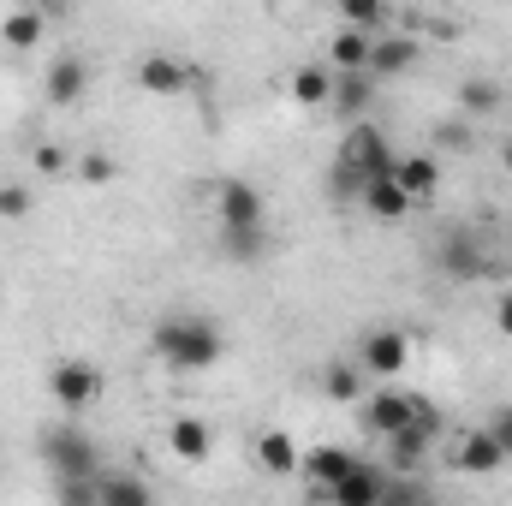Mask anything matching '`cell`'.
Segmentation results:
<instances>
[{
  "label": "cell",
  "mask_w": 512,
  "mask_h": 506,
  "mask_svg": "<svg viewBox=\"0 0 512 506\" xmlns=\"http://www.w3.org/2000/svg\"><path fill=\"white\" fill-rule=\"evenodd\" d=\"M215 227H221V251L233 262H256L268 245V203L251 179H221L215 185Z\"/></svg>",
  "instance_id": "1"
},
{
  "label": "cell",
  "mask_w": 512,
  "mask_h": 506,
  "mask_svg": "<svg viewBox=\"0 0 512 506\" xmlns=\"http://www.w3.org/2000/svg\"><path fill=\"white\" fill-rule=\"evenodd\" d=\"M149 340H155V358L167 370H179V376H203V370H215L227 358V340H221V328L209 316H161Z\"/></svg>",
  "instance_id": "2"
},
{
  "label": "cell",
  "mask_w": 512,
  "mask_h": 506,
  "mask_svg": "<svg viewBox=\"0 0 512 506\" xmlns=\"http://www.w3.org/2000/svg\"><path fill=\"white\" fill-rule=\"evenodd\" d=\"M441 435H447V411H441L435 399H423V393H417V411H411V423H399L393 435H382L387 465H393V471H417Z\"/></svg>",
  "instance_id": "3"
},
{
  "label": "cell",
  "mask_w": 512,
  "mask_h": 506,
  "mask_svg": "<svg viewBox=\"0 0 512 506\" xmlns=\"http://www.w3.org/2000/svg\"><path fill=\"white\" fill-rule=\"evenodd\" d=\"M435 268H441L447 280H501V274H507V268L495 262V251H489L471 227H447V233H441Z\"/></svg>",
  "instance_id": "4"
},
{
  "label": "cell",
  "mask_w": 512,
  "mask_h": 506,
  "mask_svg": "<svg viewBox=\"0 0 512 506\" xmlns=\"http://www.w3.org/2000/svg\"><path fill=\"white\" fill-rule=\"evenodd\" d=\"M42 453H48V471H54L60 483H66V477H96V471H102L96 441H90L84 429H72V423L48 429V435H42Z\"/></svg>",
  "instance_id": "5"
},
{
  "label": "cell",
  "mask_w": 512,
  "mask_h": 506,
  "mask_svg": "<svg viewBox=\"0 0 512 506\" xmlns=\"http://www.w3.org/2000/svg\"><path fill=\"white\" fill-rule=\"evenodd\" d=\"M48 393H54V405H60L66 417H78V411H90V405L102 399V370L84 364V358H60V364L48 370Z\"/></svg>",
  "instance_id": "6"
},
{
  "label": "cell",
  "mask_w": 512,
  "mask_h": 506,
  "mask_svg": "<svg viewBox=\"0 0 512 506\" xmlns=\"http://www.w3.org/2000/svg\"><path fill=\"white\" fill-rule=\"evenodd\" d=\"M358 364H364V376H376V381H399L405 364H411V334H399V328H370V334L358 340Z\"/></svg>",
  "instance_id": "7"
},
{
  "label": "cell",
  "mask_w": 512,
  "mask_h": 506,
  "mask_svg": "<svg viewBox=\"0 0 512 506\" xmlns=\"http://www.w3.org/2000/svg\"><path fill=\"white\" fill-rule=\"evenodd\" d=\"M340 155H346L364 179H382V173H393V161H399V155H393V143H387L370 120H352V126H346V137H340Z\"/></svg>",
  "instance_id": "8"
},
{
  "label": "cell",
  "mask_w": 512,
  "mask_h": 506,
  "mask_svg": "<svg viewBox=\"0 0 512 506\" xmlns=\"http://www.w3.org/2000/svg\"><path fill=\"white\" fill-rule=\"evenodd\" d=\"M197 78H203V72L185 66V60H173V54H143V60H137V90H143V96H167V102H173V96L197 90Z\"/></svg>",
  "instance_id": "9"
},
{
  "label": "cell",
  "mask_w": 512,
  "mask_h": 506,
  "mask_svg": "<svg viewBox=\"0 0 512 506\" xmlns=\"http://www.w3.org/2000/svg\"><path fill=\"white\" fill-rule=\"evenodd\" d=\"M447 465L465 471V477H489V471H501V465H512V459H507V447L495 441V429L483 423V429H465V435H459V447H453Z\"/></svg>",
  "instance_id": "10"
},
{
  "label": "cell",
  "mask_w": 512,
  "mask_h": 506,
  "mask_svg": "<svg viewBox=\"0 0 512 506\" xmlns=\"http://www.w3.org/2000/svg\"><path fill=\"white\" fill-rule=\"evenodd\" d=\"M358 405H364V429L382 441V435H393L399 423H411V411H417V393H405V387H393V381H387V387H376V393H364Z\"/></svg>",
  "instance_id": "11"
},
{
  "label": "cell",
  "mask_w": 512,
  "mask_h": 506,
  "mask_svg": "<svg viewBox=\"0 0 512 506\" xmlns=\"http://www.w3.org/2000/svg\"><path fill=\"white\" fill-rule=\"evenodd\" d=\"M358 209H364L376 227H399V221H411L417 203H411V191H405L393 173H382V179H370V185L358 191Z\"/></svg>",
  "instance_id": "12"
},
{
  "label": "cell",
  "mask_w": 512,
  "mask_h": 506,
  "mask_svg": "<svg viewBox=\"0 0 512 506\" xmlns=\"http://www.w3.org/2000/svg\"><path fill=\"white\" fill-rule=\"evenodd\" d=\"M84 90H90V66H84L78 54H60V60L42 72V96H48V108H72V102H84Z\"/></svg>",
  "instance_id": "13"
},
{
  "label": "cell",
  "mask_w": 512,
  "mask_h": 506,
  "mask_svg": "<svg viewBox=\"0 0 512 506\" xmlns=\"http://www.w3.org/2000/svg\"><path fill=\"white\" fill-rule=\"evenodd\" d=\"M441 173H447V167H441L435 149H417V155H399V161H393V179L411 191V203H429V197L441 191Z\"/></svg>",
  "instance_id": "14"
},
{
  "label": "cell",
  "mask_w": 512,
  "mask_h": 506,
  "mask_svg": "<svg viewBox=\"0 0 512 506\" xmlns=\"http://www.w3.org/2000/svg\"><path fill=\"white\" fill-rule=\"evenodd\" d=\"M411 66H417V42H411V36L387 30V36H376V42H370V66H364V72H370L376 84H387V78H405Z\"/></svg>",
  "instance_id": "15"
},
{
  "label": "cell",
  "mask_w": 512,
  "mask_h": 506,
  "mask_svg": "<svg viewBox=\"0 0 512 506\" xmlns=\"http://www.w3.org/2000/svg\"><path fill=\"white\" fill-rule=\"evenodd\" d=\"M328 108L352 126V120H364L370 108H376V78L370 72H334V96H328Z\"/></svg>",
  "instance_id": "16"
},
{
  "label": "cell",
  "mask_w": 512,
  "mask_h": 506,
  "mask_svg": "<svg viewBox=\"0 0 512 506\" xmlns=\"http://www.w3.org/2000/svg\"><path fill=\"white\" fill-rule=\"evenodd\" d=\"M328 501H334V506H382L387 501V477L376 471V465H364V459H358V465L328 489Z\"/></svg>",
  "instance_id": "17"
},
{
  "label": "cell",
  "mask_w": 512,
  "mask_h": 506,
  "mask_svg": "<svg viewBox=\"0 0 512 506\" xmlns=\"http://www.w3.org/2000/svg\"><path fill=\"white\" fill-rule=\"evenodd\" d=\"M167 453L185 459V465H203V459L215 453V429H209L203 417H173V423H167Z\"/></svg>",
  "instance_id": "18"
},
{
  "label": "cell",
  "mask_w": 512,
  "mask_h": 506,
  "mask_svg": "<svg viewBox=\"0 0 512 506\" xmlns=\"http://www.w3.org/2000/svg\"><path fill=\"white\" fill-rule=\"evenodd\" d=\"M352 465H358V453H352V447H310V453L298 459V471H304V483H316V495H328Z\"/></svg>",
  "instance_id": "19"
},
{
  "label": "cell",
  "mask_w": 512,
  "mask_h": 506,
  "mask_svg": "<svg viewBox=\"0 0 512 506\" xmlns=\"http://www.w3.org/2000/svg\"><path fill=\"white\" fill-rule=\"evenodd\" d=\"M370 42H376V30L340 24L334 42H328V66H334V72H364V66H370Z\"/></svg>",
  "instance_id": "20"
},
{
  "label": "cell",
  "mask_w": 512,
  "mask_h": 506,
  "mask_svg": "<svg viewBox=\"0 0 512 506\" xmlns=\"http://www.w3.org/2000/svg\"><path fill=\"white\" fill-rule=\"evenodd\" d=\"M286 90H292L298 108H328V96H334V66H328V60H310V66L292 72Z\"/></svg>",
  "instance_id": "21"
},
{
  "label": "cell",
  "mask_w": 512,
  "mask_h": 506,
  "mask_svg": "<svg viewBox=\"0 0 512 506\" xmlns=\"http://www.w3.org/2000/svg\"><path fill=\"white\" fill-rule=\"evenodd\" d=\"M298 459H304V453H298V441H292L286 429H262V435H256V465H262L268 477H292Z\"/></svg>",
  "instance_id": "22"
},
{
  "label": "cell",
  "mask_w": 512,
  "mask_h": 506,
  "mask_svg": "<svg viewBox=\"0 0 512 506\" xmlns=\"http://www.w3.org/2000/svg\"><path fill=\"white\" fill-rule=\"evenodd\" d=\"M42 36H48V12H42V6H18V12H6V18H0V42H6V48H18V54H24V48H36Z\"/></svg>",
  "instance_id": "23"
},
{
  "label": "cell",
  "mask_w": 512,
  "mask_h": 506,
  "mask_svg": "<svg viewBox=\"0 0 512 506\" xmlns=\"http://www.w3.org/2000/svg\"><path fill=\"white\" fill-rule=\"evenodd\" d=\"M322 393H328L334 405H358V399H364V364H358V358L322 364Z\"/></svg>",
  "instance_id": "24"
},
{
  "label": "cell",
  "mask_w": 512,
  "mask_h": 506,
  "mask_svg": "<svg viewBox=\"0 0 512 506\" xmlns=\"http://www.w3.org/2000/svg\"><path fill=\"white\" fill-rule=\"evenodd\" d=\"M96 495H102V506H149L155 501V489L143 477H131V471H96Z\"/></svg>",
  "instance_id": "25"
},
{
  "label": "cell",
  "mask_w": 512,
  "mask_h": 506,
  "mask_svg": "<svg viewBox=\"0 0 512 506\" xmlns=\"http://www.w3.org/2000/svg\"><path fill=\"white\" fill-rule=\"evenodd\" d=\"M459 108H465L471 120H489V114L507 108V90H501L495 78H465V84H459Z\"/></svg>",
  "instance_id": "26"
},
{
  "label": "cell",
  "mask_w": 512,
  "mask_h": 506,
  "mask_svg": "<svg viewBox=\"0 0 512 506\" xmlns=\"http://www.w3.org/2000/svg\"><path fill=\"white\" fill-rule=\"evenodd\" d=\"M72 173H78L84 185H114V179H120V161H114L108 149H90V155L72 161Z\"/></svg>",
  "instance_id": "27"
},
{
  "label": "cell",
  "mask_w": 512,
  "mask_h": 506,
  "mask_svg": "<svg viewBox=\"0 0 512 506\" xmlns=\"http://www.w3.org/2000/svg\"><path fill=\"white\" fill-rule=\"evenodd\" d=\"M340 24H358V30H382L387 18V0H334Z\"/></svg>",
  "instance_id": "28"
},
{
  "label": "cell",
  "mask_w": 512,
  "mask_h": 506,
  "mask_svg": "<svg viewBox=\"0 0 512 506\" xmlns=\"http://www.w3.org/2000/svg\"><path fill=\"white\" fill-rule=\"evenodd\" d=\"M471 143H477L471 114H459V120H441V126H435V149H453V155H465Z\"/></svg>",
  "instance_id": "29"
},
{
  "label": "cell",
  "mask_w": 512,
  "mask_h": 506,
  "mask_svg": "<svg viewBox=\"0 0 512 506\" xmlns=\"http://www.w3.org/2000/svg\"><path fill=\"white\" fill-rule=\"evenodd\" d=\"M30 167H36L42 179H66V173H72V155H66L60 143H36V155H30Z\"/></svg>",
  "instance_id": "30"
},
{
  "label": "cell",
  "mask_w": 512,
  "mask_h": 506,
  "mask_svg": "<svg viewBox=\"0 0 512 506\" xmlns=\"http://www.w3.org/2000/svg\"><path fill=\"white\" fill-rule=\"evenodd\" d=\"M36 209V197H30V185H18V179H6L0 185V221H24Z\"/></svg>",
  "instance_id": "31"
},
{
  "label": "cell",
  "mask_w": 512,
  "mask_h": 506,
  "mask_svg": "<svg viewBox=\"0 0 512 506\" xmlns=\"http://www.w3.org/2000/svg\"><path fill=\"white\" fill-rule=\"evenodd\" d=\"M489 429H495V441L507 447V459H512V405H501V411L489 417Z\"/></svg>",
  "instance_id": "32"
},
{
  "label": "cell",
  "mask_w": 512,
  "mask_h": 506,
  "mask_svg": "<svg viewBox=\"0 0 512 506\" xmlns=\"http://www.w3.org/2000/svg\"><path fill=\"white\" fill-rule=\"evenodd\" d=\"M495 334H501V340H512V292H501V298H495Z\"/></svg>",
  "instance_id": "33"
},
{
  "label": "cell",
  "mask_w": 512,
  "mask_h": 506,
  "mask_svg": "<svg viewBox=\"0 0 512 506\" xmlns=\"http://www.w3.org/2000/svg\"><path fill=\"white\" fill-rule=\"evenodd\" d=\"M501 161H507V173H512V143H501Z\"/></svg>",
  "instance_id": "34"
},
{
  "label": "cell",
  "mask_w": 512,
  "mask_h": 506,
  "mask_svg": "<svg viewBox=\"0 0 512 506\" xmlns=\"http://www.w3.org/2000/svg\"><path fill=\"white\" fill-rule=\"evenodd\" d=\"M507 251H512V215H507Z\"/></svg>",
  "instance_id": "35"
},
{
  "label": "cell",
  "mask_w": 512,
  "mask_h": 506,
  "mask_svg": "<svg viewBox=\"0 0 512 506\" xmlns=\"http://www.w3.org/2000/svg\"><path fill=\"white\" fill-rule=\"evenodd\" d=\"M262 6H274V0H262Z\"/></svg>",
  "instance_id": "36"
}]
</instances>
